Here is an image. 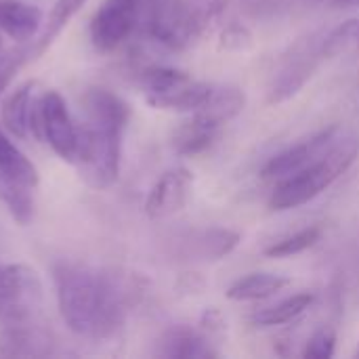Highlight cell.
<instances>
[{
  "label": "cell",
  "instance_id": "1",
  "mask_svg": "<svg viewBox=\"0 0 359 359\" xmlns=\"http://www.w3.org/2000/svg\"><path fill=\"white\" fill-rule=\"evenodd\" d=\"M63 324L80 339H116L141 301V280L118 271L78 263H59L53 271Z\"/></svg>",
  "mask_w": 359,
  "mask_h": 359
},
{
  "label": "cell",
  "instance_id": "2",
  "mask_svg": "<svg viewBox=\"0 0 359 359\" xmlns=\"http://www.w3.org/2000/svg\"><path fill=\"white\" fill-rule=\"evenodd\" d=\"M84 122L78 124L74 166L93 189H107L120 177L122 139L130 118L128 105L105 88H90L82 99Z\"/></svg>",
  "mask_w": 359,
  "mask_h": 359
},
{
  "label": "cell",
  "instance_id": "3",
  "mask_svg": "<svg viewBox=\"0 0 359 359\" xmlns=\"http://www.w3.org/2000/svg\"><path fill=\"white\" fill-rule=\"evenodd\" d=\"M359 154V135L343 130L334 147L311 166L299 170L292 177H286L276 183L269 206L271 210H292L326 191L341 175H345Z\"/></svg>",
  "mask_w": 359,
  "mask_h": 359
},
{
  "label": "cell",
  "instance_id": "4",
  "mask_svg": "<svg viewBox=\"0 0 359 359\" xmlns=\"http://www.w3.org/2000/svg\"><path fill=\"white\" fill-rule=\"evenodd\" d=\"M221 8L223 0H151L145 36L170 50H183L202 38Z\"/></svg>",
  "mask_w": 359,
  "mask_h": 359
},
{
  "label": "cell",
  "instance_id": "5",
  "mask_svg": "<svg viewBox=\"0 0 359 359\" xmlns=\"http://www.w3.org/2000/svg\"><path fill=\"white\" fill-rule=\"evenodd\" d=\"M141 88L145 101L156 109L194 114L210 97L215 84L191 78L187 72L175 67H147L141 72Z\"/></svg>",
  "mask_w": 359,
  "mask_h": 359
},
{
  "label": "cell",
  "instance_id": "6",
  "mask_svg": "<svg viewBox=\"0 0 359 359\" xmlns=\"http://www.w3.org/2000/svg\"><path fill=\"white\" fill-rule=\"evenodd\" d=\"M151 0H103L90 19V42L99 53H111L143 34Z\"/></svg>",
  "mask_w": 359,
  "mask_h": 359
},
{
  "label": "cell",
  "instance_id": "7",
  "mask_svg": "<svg viewBox=\"0 0 359 359\" xmlns=\"http://www.w3.org/2000/svg\"><path fill=\"white\" fill-rule=\"evenodd\" d=\"M44 288L38 271L25 263L0 265V324H27L40 318Z\"/></svg>",
  "mask_w": 359,
  "mask_h": 359
},
{
  "label": "cell",
  "instance_id": "8",
  "mask_svg": "<svg viewBox=\"0 0 359 359\" xmlns=\"http://www.w3.org/2000/svg\"><path fill=\"white\" fill-rule=\"evenodd\" d=\"M29 130L38 139L46 141L61 160L74 164L78 151V124L74 122L65 99L57 90L36 95Z\"/></svg>",
  "mask_w": 359,
  "mask_h": 359
},
{
  "label": "cell",
  "instance_id": "9",
  "mask_svg": "<svg viewBox=\"0 0 359 359\" xmlns=\"http://www.w3.org/2000/svg\"><path fill=\"white\" fill-rule=\"evenodd\" d=\"M328 59L330 57L326 50V29L313 32L311 36L297 42L294 48L282 61L278 76L271 82L269 101L282 103L299 95L301 88L313 78L318 67Z\"/></svg>",
  "mask_w": 359,
  "mask_h": 359
},
{
  "label": "cell",
  "instance_id": "10",
  "mask_svg": "<svg viewBox=\"0 0 359 359\" xmlns=\"http://www.w3.org/2000/svg\"><path fill=\"white\" fill-rule=\"evenodd\" d=\"M341 135H343L341 126H328V128L316 133L313 137L297 143L294 147H288L286 151L273 156L265 164V168L261 172L263 179L278 183V181H282L286 177L297 175L299 170H303V168L311 166L313 162L322 160L334 147V143L341 139Z\"/></svg>",
  "mask_w": 359,
  "mask_h": 359
},
{
  "label": "cell",
  "instance_id": "11",
  "mask_svg": "<svg viewBox=\"0 0 359 359\" xmlns=\"http://www.w3.org/2000/svg\"><path fill=\"white\" fill-rule=\"evenodd\" d=\"M194 191V172L185 166L168 168L160 175L145 200V212L149 219H168L181 212Z\"/></svg>",
  "mask_w": 359,
  "mask_h": 359
},
{
  "label": "cell",
  "instance_id": "12",
  "mask_svg": "<svg viewBox=\"0 0 359 359\" xmlns=\"http://www.w3.org/2000/svg\"><path fill=\"white\" fill-rule=\"evenodd\" d=\"M53 337L36 322L11 324L0 328L2 358H46L53 353Z\"/></svg>",
  "mask_w": 359,
  "mask_h": 359
},
{
  "label": "cell",
  "instance_id": "13",
  "mask_svg": "<svg viewBox=\"0 0 359 359\" xmlns=\"http://www.w3.org/2000/svg\"><path fill=\"white\" fill-rule=\"evenodd\" d=\"M158 355L170 359H210L219 358V351L200 330L189 326H172L162 334Z\"/></svg>",
  "mask_w": 359,
  "mask_h": 359
},
{
  "label": "cell",
  "instance_id": "14",
  "mask_svg": "<svg viewBox=\"0 0 359 359\" xmlns=\"http://www.w3.org/2000/svg\"><path fill=\"white\" fill-rule=\"evenodd\" d=\"M36 101V82L27 80L19 86H15L0 105V120L4 128L17 137L25 139L29 135V118Z\"/></svg>",
  "mask_w": 359,
  "mask_h": 359
},
{
  "label": "cell",
  "instance_id": "15",
  "mask_svg": "<svg viewBox=\"0 0 359 359\" xmlns=\"http://www.w3.org/2000/svg\"><path fill=\"white\" fill-rule=\"evenodd\" d=\"M42 27V11L19 0H0V32L17 42L32 40Z\"/></svg>",
  "mask_w": 359,
  "mask_h": 359
},
{
  "label": "cell",
  "instance_id": "16",
  "mask_svg": "<svg viewBox=\"0 0 359 359\" xmlns=\"http://www.w3.org/2000/svg\"><path fill=\"white\" fill-rule=\"evenodd\" d=\"M221 126L200 114H191L172 135V147L179 156H198L206 151L219 137Z\"/></svg>",
  "mask_w": 359,
  "mask_h": 359
},
{
  "label": "cell",
  "instance_id": "17",
  "mask_svg": "<svg viewBox=\"0 0 359 359\" xmlns=\"http://www.w3.org/2000/svg\"><path fill=\"white\" fill-rule=\"evenodd\" d=\"M290 286V278L276 276V273H248L240 280H236L227 288V299L248 303V301H263L269 297H276L284 288Z\"/></svg>",
  "mask_w": 359,
  "mask_h": 359
},
{
  "label": "cell",
  "instance_id": "18",
  "mask_svg": "<svg viewBox=\"0 0 359 359\" xmlns=\"http://www.w3.org/2000/svg\"><path fill=\"white\" fill-rule=\"evenodd\" d=\"M0 175L13 179L15 183L27 189H36L40 183L36 166L2 130H0Z\"/></svg>",
  "mask_w": 359,
  "mask_h": 359
},
{
  "label": "cell",
  "instance_id": "19",
  "mask_svg": "<svg viewBox=\"0 0 359 359\" xmlns=\"http://www.w3.org/2000/svg\"><path fill=\"white\" fill-rule=\"evenodd\" d=\"M313 305V294L311 292H301V294H292L276 305L263 307L259 311L252 313V324L255 326H263V328H271V326H282L288 324L292 320H297L299 316H303L309 307Z\"/></svg>",
  "mask_w": 359,
  "mask_h": 359
},
{
  "label": "cell",
  "instance_id": "20",
  "mask_svg": "<svg viewBox=\"0 0 359 359\" xmlns=\"http://www.w3.org/2000/svg\"><path fill=\"white\" fill-rule=\"evenodd\" d=\"M88 0H57L55 6L50 8L48 13V19L38 36V40L34 42V48L29 50V55H42L53 42L55 38L67 27V23L82 11V6L86 4Z\"/></svg>",
  "mask_w": 359,
  "mask_h": 359
},
{
  "label": "cell",
  "instance_id": "21",
  "mask_svg": "<svg viewBox=\"0 0 359 359\" xmlns=\"http://www.w3.org/2000/svg\"><path fill=\"white\" fill-rule=\"evenodd\" d=\"M0 202L19 225H27L34 219V189L19 185L4 175H0Z\"/></svg>",
  "mask_w": 359,
  "mask_h": 359
},
{
  "label": "cell",
  "instance_id": "22",
  "mask_svg": "<svg viewBox=\"0 0 359 359\" xmlns=\"http://www.w3.org/2000/svg\"><path fill=\"white\" fill-rule=\"evenodd\" d=\"M322 238V229L320 227H305L292 236H286L278 242H273L269 248H265V255L269 259H288V257H297L305 250H309L311 246H316Z\"/></svg>",
  "mask_w": 359,
  "mask_h": 359
},
{
  "label": "cell",
  "instance_id": "23",
  "mask_svg": "<svg viewBox=\"0 0 359 359\" xmlns=\"http://www.w3.org/2000/svg\"><path fill=\"white\" fill-rule=\"evenodd\" d=\"M240 244V233L223 227H215L202 233L200 238V257L206 261H219L227 257Z\"/></svg>",
  "mask_w": 359,
  "mask_h": 359
},
{
  "label": "cell",
  "instance_id": "24",
  "mask_svg": "<svg viewBox=\"0 0 359 359\" xmlns=\"http://www.w3.org/2000/svg\"><path fill=\"white\" fill-rule=\"evenodd\" d=\"M334 347H337V334L332 328H320L318 332H313L305 345L303 355L311 359H328L334 355Z\"/></svg>",
  "mask_w": 359,
  "mask_h": 359
},
{
  "label": "cell",
  "instance_id": "25",
  "mask_svg": "<svg viewBox=\"0 0 359 359\" xmlns=\"http://www.w3.org/2000/svg\"><path fill=\"white\" fill-rule=\"evenodd\" d=\"M25 50H15V53H4L0 57V93L8 86L11 78L17 74V69L21 67V63L25 61Z\"/></svg>",
  "mask_w": 359,
  "mask_h": 359
},
{
  "label": "cell",
  "instance_id": "26",
  "mask_svg": "<svg viewBox=\"0 0 359 359\" xmlns=\"http://www.w3.org/2000/svg\"><path fill=\"white\" fill-rule=\"evenodd\" d=\"M250 40H252L250 32L244 25H238V23L229 25L223 32V46H227V48H246L250 44Z\"/></svg>",
  "mask_w": 359,
  "mask_h": 359
},
{
  "label": "cell",
  "instance_id": "27",
  "mask_svg": "<svg viewBox=\"0 0 359 359\" xmlns=\"http://www.w3.org/2000/svg\"><path fill=\"white\" fill-rule=\"evenodd\" d=\"M337 4H358L359 0H334Z\"/></svg>",
  "mask_w": 359,
  "mask_h": 359
},
{
  "label": "cell",
  "instance_id": "28",
  "mask_svg": "<svg viewBox=\"0 0 359 359\" xmlns=\"http://www.w3.org/2000/svg\"><path fill=\"white\" fill-rule=\"evenodd\" d=\"M4 55V46H2V40H0V57Z\"/></svg>",
  "mask_w": 359,
  "mask_h": 359
},
{
  "label": "cell",
  "instance_id": "29",
  "mask_svg": "<svg viewBox=\"0 0 359 359\" xmlns=\"http://www.w3.org/2000/svg\"><path fill=\"white\" fill-rule=\"evenodd\" d=\"M307 2H313L316 4V2H324V0H307Z\"/></svg>",
  "mask_w": 359,
  "mask_h": 359
},
{
  "label": "cell",
  "instance_id": "30",
  "mask_svg": "<svg viewBox=\"0 0 359 359\" xmlns=\"http://www.w3.org/2000/svg\"><path fill=\"white\" fill-rule=\"evenodd\" d=\"M355 355H359V347H358V353H355Z\"/></svg>",
  "mask_w": 359,
  "mask_h": 359
}]
</instances>
